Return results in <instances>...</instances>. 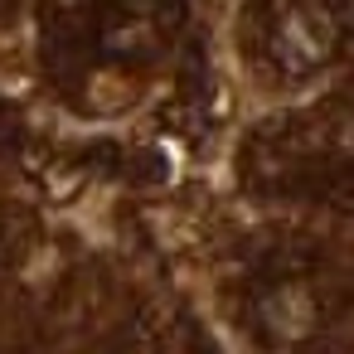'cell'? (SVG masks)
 <instances>
[{
  "label": "cell",
  "instance_id": "obj_1",
  "mask_svg": "<svg viewBox=\"0 0 354 354\" xmlns=\"http://www.w3.org/2000/svg\"><path fill=\"white\" fill-rule=\"evenodd\" d=\"M335 49V25L320 6H310V0H296V6H286L277 15V30H272V54L286 73H310L330 59Z\"/></svg>",
  "mask_w": 354,
  "mask_h": 354
},
{
  "label": "cell",
  "instance_id": "obj_2",
  "mask_svg": "<svg viewBox=\"0 0 354 354\" xmlns=\"http://www.w3.org/2000/svg\"><path fill=\"white\" fill-rule=\"evenodd\" d=\"M160 6L156 0H127V6H117L112 10V20H107V30H102V49L112 54V59H151L160 44H165V25L175 20L170 10L165 15H156Z\"/></svg>",
  "mask_w": 354,
  "mask_h": 354
},
{
  "label": "cell",
  "instance_id": "obj_3",
  "mask_svg": "<svg viewBox=\"0 0 354 354\" xmlns=\"http://www.w3.org/2000/svg\"><path fill=\"white\" fill-rule=\"evenodd\" d=\"M267 315H272V335L277 339H306L315 330V301H310L306 286H281L272 296Z\"/></svg>",
  "mask_w": 354,
  "mask_h": 354
}]
</instances>
